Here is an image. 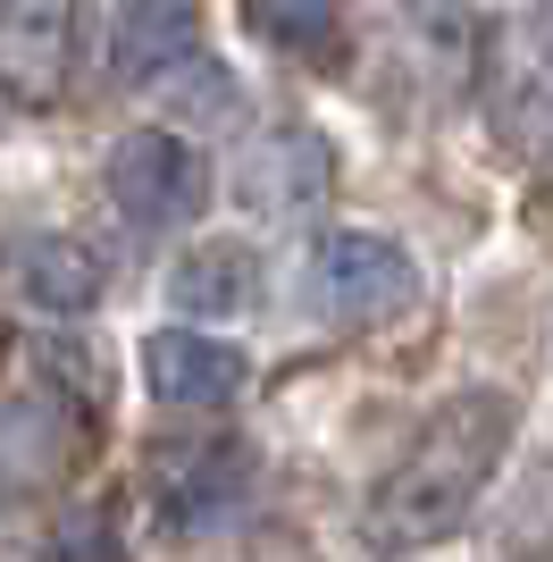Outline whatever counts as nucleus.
I'll return each mask as SVG.
<instances>
[{
    "mask_svg": "<svg viewBox=\"0 0 553 562\" xmlns=\"http://www.w3.org/2000/svg\"><path fill=\"white\" fill-rule=\"evenodd\" d=\"M252 34H260V43L327 50V43H336V18H327V9H252Z\"/></svg>",
    "mask_w": 553,
    "mask_h": 562,
    "instance_id": "nucleus-14",
    "label": "nucleus"
},
{
    "mask_svg": "<svg viewBox=\"0 0 553 562\" xmlns=\"http://www.w3.org/2000/svg\"><path fill=\"white\" fill-rule=\"evenodd\" d=\"M110 202L135 235H160V227H184V218L210 202V160L202 143L168 135V126H143L110 151Z\"/></svg>",
    "mask_w": 553,
    "mask_h": 562,
    "instance_id": "nucleus-2",
    "label": "nucleus"
},
{
    "mask_svg": "<svg viewBox=\"0 0 553 562\" xmlns=\"http://www.w3.org/2000/svg\"><path fill=\"white\" fill-rule=\"evenodd\" d=\"M511 554L520 562H553V462L537 470V487L520 495V513H511Z\"/></svg>",
    "mask_w": 553,
    "mask_h": 562,
    "instance_id": "nucleus-12",
    "label": "nucleus"
},
{
    "mask_svg": "<svg viewBox=\"0 0 553 562\" xmlns=\"http://www.w3.org/2000/svg\"><path fill=\"white\" fill-rule=\"evenodd\" d=\"M411 294H419V269L394 235H369V227L319 235V252H311V303L327 319H386Z\"/></svg>",
    "mask_w": 553,
    "mask_h": 562,
    "instance_id": "nucleus-3",
    "label": "nucleus"
},
{
    "mask_svg": "<svg viewBox=\"0 0 553 562\" xmlns=\"http://www.w3.org/2000/svg\"><path fill=\"white\" fill-rule=\"evenodd\" d=\"M252 294H260V260L235 235H210L168 269V303L184 319H235V311H252Z\"/></svg>",
    "mask_w": 553,
    "mask_h": 562,
    "instance_id": "nucleus-10",
    "label": "nucleus"
},
{
    "mask_svg": "<svg viewBox=\"0 0 553 562\" xmlns=\"http://www.w3.org/2000/svg\"><path fill=\"white\" fill-rule=\"evenodd\" d=\"M504 135L529 143V151H553V18L511 25V59H504Z\"/></svg>",
    "mask_w": 553,
    "mask_h": 562,
    "instance_id": "nucleus-11",
    "label": "nucleus"
},
{
    "mask_svg": "<svg viewBox=\"0 0 553 562\" xmlns=\"http://www.w3.org/2000/svg\"><path fill=\"white\" fill-rule=\"evenodd\" d=\"M252 487V453L235 437H193V446H160L151 453V513L177 529V538H202L244 504Z\"/></svg>",
    "mask_w": 553,
    "mask_h": 562,
    "instance_id": "nucleus-4",
    "label": "nucleus"
},
{
    "mask_svg": "<svg viewBox=\"0 0 553 562\" xmlns=\"http://www.w3.org/2000/svg\"><path fill=\"white\" fill-rule=\"evenodd\" d=\"M34 562H126V554H117V538H110V520H101V513H76L68 529H50V546Z\"/></svg>",
    "mask_w": 553,
    "mask_h": 562,
    "instance_id": "nucleus-13",
    "label": "nucleus"
},
{
    "mask_svg": "<svg viewBox=\"0 0 553 562\" xmlns=\"http://www.w3.org/2000/svg\"><path fill=\"white\" fill-rule=\"evenodd\" d=\"M210 68H218V59L202 50V18H193V9L143 0V9L117 18V76H126V85H177V93H193V76H202L210 93H227Z\"/></svg>",
    "mask_w": 553,
    "mask_h": 562,
    "instance_id": "nucleus-7",
    "label": "nucleus"
},
{
    "mask_svg": "<svg viewBox=\"0 0 553 562\" xmlns=\"http://www.w3.org/2000/svg\"><path fill=\"white\" fill-rule=\"evenodd\" d=\"M9 278H18V294H25L34 311L76 319V311L101 303L110 269H101V252H92L84 235H25L18 252H9Z\"/></svg>",
    "mask_w": 553,
    "mask_h": 562,
    "instance_id": "nucleus-9",
    "label": "nucleus"
},
{
    "mask_svg": "<svg viewBox=\"0 0 553 562\" xmlns=\"http://www.w3.org/2000/svg\"><path fill=\"white\" fill-rule=\"evenodd\" d=\"M511 428H520V412H511L504 386L444 395L419 420V437L394 453V470L369 487V546L377 554H419V546L453 538L470 520V504L486 495V479L504 470Z\"/></svg>",
    "mask_w": 553,
    "mask_h": 562,
    "instance_id": "nucleus-1",
    "label": "nucleus"
},
{
    "mask_svg": "<svg viewBox=\"0 0 553 562\" xmlns=\"http://www.w3.org/2000/svg\"><path fill=\"white\" fill-rule=\"evenodd\" d=\"M143 378H151V395L168 412H227L244 395V352L202 328H160V336H143Z\"/></svg>",
    "mask_w": 553,
    "mask_h": 562,
    "instance_id": "nucleus-8",
    "label": "nucleus"
},
{
    "mask_svg": "<svg viewBox=\"0 0 553 562\" xmlns=\"http://www.w3.org/2000/svg\"><path fill=\"white\" fill-rule=\"evenodd\" d=\"M43 378H50V386H25V395L0 403V495L43 487L50 470L76 453V420H84V403L59 386L50 352H43Z\"/></svg>",
    "mask_w": 553,
    "mask_h": 562,
    "instance_id": "nucleus-5",
    "label": "nucleus"
},
{
    "mask_svg": "<svg viewBox=\"0 0 553 562\" xmlns=\"http://www.w3.org/2000/svg\"><path fill=\"white\" fill-rule=\"evenodd\" d=\"M76 68V9L68 0H18L0 9V93L25 110H50Z\"/></svg>",
    "mask_w": 553,
    "mask_h": 562,
    "instance_id": "nucleus-6",
    "label": "nucleus"
}]
</instances>
